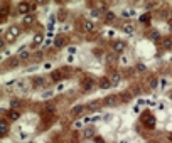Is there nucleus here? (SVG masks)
I'll use <instances>...</instances> for the list:
<instances>
[{
    "label": "nucleus",
    "instance_id": "obj_5",
    "mask_svg": "<svg viewBox=\"0 0 172 143\" xmlns=\"http://www.w3.org/2000/svg\"><path fill=\"white\" fill-rule=\"evenodd\" d=\"M113 51H115V54L123 52V51H125V42H123V40H115V42H113Z\"/></svg>",
    "mask_w": 172,
    "mask_h": 143
},
{
    "label": "nucleus",
    "instance_id": "obj_12",
    "mask_svg": "<svg viewBox=\"0 0 172 143\" xmlns=\"http://www.w3.org/2000/svg\"><path fill=\"white\" fill-rule=\"evenodd\" d=\"M83 111H85V106H83V105H78V106H74V108H73L71 114H73V116H78V114H81Z\"/></svg>",
    "mask_w": 172,
    "mask_h": 143
},
{
    "label": "nucleus",
    "instance_id": "obj_15",
    "mask_svg": "<svg viewBox=\"0 0 172 143\" xmlns=\"http://www.w3.org/2000/svg\"><path fill=\"white\" fill-rule=\"evenodd\" d=\"M52 96H54V91H51V89H49V91H44V93L41 94V98H42V99H51Z\"/></svg>",
    "mask_w": 172,
    "mask_h": 143
},
{
    "label": "nucleus",
    "instance_id": "obj_11",
    "mask_svg": "<svg viewBox=\"0 0 172 143\" xmlns=\"http://www.w3.org/2000/svg\"><path fill=\"white\" fill-rule=\"evenodd\" d=\"M15 88H17L19 91H25V89H27V83H25L24 79H17V84H15Z\"/></svg>",
    "mask_w": 172,
    "mask_h": 143
},
{
    "label": "nucleus",
    "instance_id": "obj_30",
    "mask_svg": "<svg viewBox=\"0 0 172 143\" xmlns=\"http://www.w3.org/2000/svg\"><path fill=\"white\" fill-rule=\"evenodd\" d=\"M52 44H54V40H52V39H46V40H44V44H42V46H44V47H49V46H52Z\"/></svg>",
    "mask_w": 172,
    "mask_h": 143
},
{
    "label": "nucleus",
    "instance_id": "obj_18",
    "mask_svg": "<svg viewBox=\"0 0 172 143\" xmlns=\"http://www.w3.org/2000/svg\"><path fill=\"white\" fill-rule=\"evenodd\" d=\"M54 46H56V47H63V46H64V39L63 37H56L54 39Z\"/></svg>",
    "mask_w": 172,
    "mask_h": 143
},
{
    "label": "nucleus",
    "instance_id": "obj_25",
    "mask_svg": "<svg viewBox=\"0 0 172 143\" xmlns=\"http://www.w3.org/2000/svg\"><path fill=\"white\" fill-rule=\"evenodd\" d=\"M120 64H122V66H127V64H128V56H122L120 57Z\"/></svg>",
    "mask_w": 172,
    "mask_h": 143
},
{
    "label": "nucleus",
    "instance_id": "obj_32",
    "mask_svg": "<svg viewBox=\"0 0 172 143\" xmlns=\"http://www.w3.org/2000/svg\"><path fill=\"white\" fill-rule=\"evenodd\" d=\"M93 88V81L91 79H86V83H85V89H91Z\"/></svg>",
    "mask_w": 172,
    "mask_h": 143
},
{
    "label": "nucleus",
    "instance_id": "obj_44",
    "mask_svg": "<svg viewBox=\"0 0 172 143\" xmlns=\"http://www.w3.org/2000/svg\"><path fill=\"white\" fill-rule=\"evenodd\" d=\"M66 61H67V62H73V61H74V56H67Z\"/></svg>",
    "mask_w": 172,
    "mask_h": 143
},
{
    "label": "nucleus",
    "instance_id": "obj_31",
    "mask_svg": "<svg viewBox=\"0 0 172 143\" xmlns=\"http://www.w3.org/2000/svg\"><path fill=\"white\" fill-rule=\"evenodd\" d=\"M9 118L10 120H19V113H17V111H10Z\"/></svg>",
    "mask_w": 172,
    "mask_h": 143
},
{
    "label": "nucleus",
    "instance_id": "obj_22",
    "mask_svg": "<svg viewBox=\"0 0 172 143\" xmlns=\"http://www.w3.org/2000/svg\"><path fill=\"white\" fill-rule=\"evenodd\" d=\"M83 126H85V121H83V120H79V121H76V123L73 125V128H74V130H81Z\"/></svg>",
    "mask_w": 172,
    "mask_h": 143
},
{
    "label": "nucleus",
    "instance_id": "obj_24",
    "mask_svg": "<svg viewBox=\"0 0 172 143\" xmlns=\"http://www.w3.org/2000/svg\"><path fill=\"white\" fill-rule=\"evenodd\" d=\"M150 39H152V40H159V39H160V32L153 30L152 34H150Z\"/></svg>",
    "mask_w": 172,
    "mask_h": 143
},
{
    "label": "nucleus",
    "instance_id": "obj_42",
    "mask_svg": "<svg viewBox=\"0 0 172 143\" xmlns=\"http://www.w3.org/2000/svg\"><path fill=\"white\" fill-rule=\"evenodd\" d=\"M34 71H37V67L36 66H32V67H29L27 69V72H34Z\"/></svg>",
    "mask_w": 172,
    "mask_h": 143
},
{
    "label": "nucleus",
    "instance_id": "obj_23",
    "mask_svg": "<svg viewBox=\"0 0 172 143\" xmlns=\"http://www.w3.org/2000/svg\"><path fill=\"white\" fill-rule=\"evenodd\" d=\"M66 88H67L66 83H59V84H57V88H56V91H57V93H61V91H64Z\"/></svg>",
    "mask_w": 172,
    "mask_h": 143
},
{
    "label": "nucleus",
    "instance_id": "obj_47",
    "mask_svg": "<svg viewBox=\"0 0 172 143\" xmlns=\"http://www.w3.org/2000/svg\"><path fill=\"white\" fill-rule=\"evenodd\" d=\"M171 30H172V25H171Z\"/></svg>",
    "mask_w": 172,
    "mask_h": 143
},
{
    "label": "nucleus",
    "instance_id": "obj_20",
    "mask_svg": "<svg viewBox=\"0 0 172 143\" xmlns=\"http://www.w3.org/2000/svg\"><path fill=\"white\" fill-rule=\"evenodd\" d=\"M153 121H155V120H153L152 116H147V121H145V125H147L149 128H153V126H155V123H153Z\"/></svg>",
    "mask_w": 172,
    "mask_h": 143
},
{
    "label": "nucleus",
    "instance_id": "obj_28",
    "mask_svg": "<svg viewBox=\"0 0 172 143\" xmlns=\"http://www.w3.org/2000/svg\"><path fill=\"white\" fill-rule=\"evenodd\" d=\"M34 81H36L34 86H44V79H42V77H36Z\"/></svg>",
    "mask_w": 172,
    "mask_h": 143
},
{
    "label": "nucleus",
    "instance_id": "obj_29",
    "mask_svg": "<svg viewBox=\"0 0 172 143\" xmlns=\"http://www.w3.org/2000/svg\"><path fill=\"white\" fill-rule=\"evenodd\" d=\"M159 81H160V79H152V83H150V88H152V89H155V88H159V84H160Z\"/></svg>",
    "mask_w": 172,
    "mask_h": 143
},
{
    "label": "nucleus",
    "instance_id": "obj_43",
    "mask_svg": "<svg viewBox=\"0 0 172 143\" xmlns=\"http://www.w3.org/2000/svg\"><path fill=\"white\" fill-rule=\"evenodd\" d=\"M133 113H137V114L140 113V106H138V105H137V106H135V108H133Z\"/></svg>",
    "mask_w": 172,
    "mask_h": 143
},
{
    "label": "nucleus",
    "instance_id": "obj_3",
    "mask_svg": "<svg viewBox=\"0 0 172 143\" xmlns=\"http://www.w3.org/2000/svg\"><path fill=\"white\" fill-rule=\"evenodd\" d=\"M17 10H19V14H24V15H27V14H30L32 7L29 5L27 2H20V3H19V7H17Z\"/></svg>",
    "mask_w": 172,
    "mask_h": 143
},
{
    "label": "nucleus",
    "instance_id": "obj_36",
    "mask_svg": "<svg viewBox=\"0 0 172 143\" xmlns=\"http://www.w3.org/2000/svg\"><path fill=\"white\" fill-rule=\"evenodd\" d=\"M19 105H20L19 99H12V101H10V106H12V108H19Z\"/></svg>",
    "mask_w": 172,
    "mask_h": 143
},
{
    "label": "nucleus",
    "instance_id": "obj_27",
    "mask_svg": "<svg viewBox=\"0 0 172 143\" xmlns=\"http://www.w3.org/2000/svg\"><path fill=\"white\" fill-rule=\"evenodd\" d=\"M76 46H69V47H67V52H69V56H74V54H76Z\"/></svg>",
    "mask_w": 172,
    "mask_h": 143
},
{
    "label": "nucleus",
    "instance_id": "obj_45",
    "mask_svg": "<svg viewBox=\"0 0 172 143\" xmlns=\"http://www.w3.org/2000/svg\"><path fill=\"white\" fill-rule=\"evenodd\" d=\"M159 109L164 111V109H165V105H164V103H159Z\"/></svg>",
    "mask_w": 172,
    "mask_h": 143
},
{
    "label": "nucleus",
    "instance_id": "obj_19",
    "mask_svg": "<svg viewBox=\"0 0 172 143\" xmlns=\"http://www.w3.org/2000/svg\"><path fill=\"white\" fill-rule=\"evenodd\" d=\"M115 17H116V15H115V12H113V10H108V12H106V20H108V22L115 20Z\"/></svg>",
    "mask_w": 172,
    "mask_h": 143
},
{
    "label": "nucleus",
    "instance_id": "obj_14",
    "mask_svg": "<svg viewBox=\"0 0 172 143\" xmlns=\"http://www.w3.org/2000/svg\"><path fill=\"white\" fill-rule=\"evenodd\" d=\"M110 81H111V86H116L118 83H120V74H118V72H115L113 76L110 77Z\"/></svg>",
    "mask_w": 172,
    "mask_h": 143
},
{
    "label": "nucleus",
    "instance_id": "obj_21",
    "mask_svg": "<svg viewBox=\"0 0 172 143\" xmlns=\"http://www.w3.org/2000/svg\"><path fill=\"white\" fill-rule=\"evenodd\" d=\"M89 15H91L93 19H100V15H101V14H100V10H98V9H93L91 12H89Z\"/></svg>",
    "mask_w": 172,
    "mask_h": 143
},
{
    "label": "nucleus",
    "instance_id": "obj_10",
    "mask_svg": "<svg viewBox=\"0 0 172 143\" xmlns=\"http://www.w3.org/2000/svg\"><path fill=\"white\" fill-rule=\"evenodd\" d=\"M135 14H137L135 9H123L122 10V15H123V17H128V19H130V17H135Z\"/></svg>",
    "mask_w": 172,
    "mask_h": 143
},
{
    "label": "nucleus",
    "instance_id": "obj_35",
    "mask_svg": "<svg viewBox=\"0 0 172 143\" xmlns=\"http://www.w3.org/2000/svg\"><path fill=\"white\" fill-rule=\"evenodd\" d=\"M105 36H106V37H110V39H111V37H115V30H111V29H108V30L105 32Z\"/></svg>",
    "mask_w": 172,
    "mask_h": 143
},
{
    "label": "nucleus",
    "instance_id": "obj_17",
    "mask_svg": "<svg viewBox=\"0 0 172 143\" xmlns=\"http://www.w3.org/2000/svg\"><path fill=\"white\" fill-rule=\"evenodd\" d=\"M115 103H116V98H115V96H108V98L105 99L106 106H111V105H115Z\"/></svg>",
    "mask_w": 172,
    "mask_h": 143
},
{
    "label": "nucleus",
    "instance_id": "obj_4",
    "mask_svg": "<svg viewBox=\"0 0 172 143\" xmlns=\"http://www.w3.org/2000/svg\"><path fill=\"white\" fill-rule=\"evenodd\" d=\"M17 57H19L20 61H27L29 57H30V51H27L25 47H20V49H19V54H17Z\"/></svg>",
    "mask_w": 172,
    "mask_h": 143
},
{
    "label": "nucleus",
    "instance_id": "obj_8",
    "mask_svg": "<svg viewBox=\"0 0 172 143\" xmlns=\"http://www.w3.org/2000/svg\"><path fill=\"white\" fill-rule=\"evenodd\" d=\"M122 30H123L125 34H128V36H133V32H135V29H133V25H132V24H123V25H122Z\"/></svg>",
    "mask_w": 172,
    "mask_h": 143
},
{
    "label": "nucleus",
    "instance_id": "obj_6",
    "mask_svg": "<svg viewBox=\"0 0 172 143\" xmlns=\"http://www.w3.org/2000/svg\"><path fill=\"white\" fill-rule=\"evenodd\" d=\"M83 30H86V32H93V30H95V24H93L91 20H83Z\"/></svg>",
    "mask_w": 172,
    "mask_h": 143
},
{
    "label": "nucleus",
    "instance_id": "obj_16",
    "mask_svg": "<svg viewBox=\"0 0 172 143\" xmlns=\"http://www.w3.org/2000/svg\"><path fill=\"white\" fill-rule=\"evenodd\" d=\"M29 136H30V135H29L27 131H19V135H17V138H19L20 142H25Z\"/></svg>",
    "mask_w": 172,
    "mask_h": 143
},
{
    "label": "nucleus",
    "instance_id": "obj_40",
    "mask_svg": "<svg viewBox=\"0 0 172 143\" xmlns=\"http://www.w3.org/2000/svg\"><path fill=\"white\" fill-rule=\"evenodd\" d=\"M85 136H86V138H91V136H93V130H86Z\"/></svg>",
    "mask_w": 172,
    "mask_h": 143
},
{
    "label": "nucleus",
    "instance_id": "obj_26",
    "mask_svg": "<svg viewBox=\"0 0 172 143\" xmlns=\"http://www.w3.org/2000/svg\"><path fill=\"white\" fill-rule=\"evenodd\" d=\"M145 69H147V66H145L143 62H138V64H137V71H138V72H143Z\"/></svg>",
    "mask_w": 172,
    "mask_h": 143
},
{
    "label": "nucleus",
    "instance_id": "obj_33",
    "mask_svg": "<svg viewBox=\"0 0 172 143\" xmlns=\"http://www.w3.org/2000/svg\"><path fill=\"white\" fill-rule=\"evenodd\" d=\"M165 88H167V79H165V77H162V79H160V89H165Z\"/></svg>",
    "mask_w": 172,
    "mask_h": 143
},
{
    "label": "nucleus",
    "instance_id": "obj_1",
    "mask_svg": "<svg viewBox=\"0 0 172 143\" xmlns=\"http://www.w3.org/2000/svg\"><path fill=\"white\" fill-rule=\"evenodd\" d=\"M20 25H10L9 30H7V40H15V39L20 36Z\"/></svg>",
    "mask_w": 172,
    "mask_h": 143
},
{
    "label": "nucleus",
    "instance_id": "obj_38",
    "mask_svg": "<svg viewBox=\"0 0 172 143\" xmlns=\"http://www.w3.org/2000/svg\"><path fill=\"white\" fill-rule=\"evenodd\" d=\"M42 67H44L46 71H51V69H52V62H44V64H42Z\"/></svg>",
    "mask_w": 172,
    "mask_h": 143
},
{
    "label": "nucleus",
    "instance_id": "obj_41",
    "mask_svg": "<svg viewBox=\"0 0 172 143\" xmlns=\"http://www.w3.org/2000/svg\"><path fill=\"white\" fill-rule=\"evenodd\" d=\"M2 56H3V57H10V51H9V49H7V51L3 49V51H2Z\"/></svg>",
    "mask_w": 172,
    "mask_h": 143
},
{
    "label": "nucleus",
    "instance_id": "obj_37",
    "mask_svg": "<svg viewBox=\"0 0 172 143\" xmlns=\"http://www.w3.org/2000/svg\"><path fill=\"white\" fill-rule=\"evenodd\" d=\"M140 22H143V24L149 22V14H142V15H140Z\"/></svg>",
    "mask_w": 172,
    "mask_h": 143
},
{
    "label": "nucleus",
    "instance_id": "obj_46",
    "mask_svg": "<svg viewBox=\"0 0 172 143\" xmlns=\"http://www.w3.org/2000/svg\"><path fill=\"white\" fill-rule=\"evenodd\" d=\"M169 98H171V99H172V93H171V94H169Z\"/></svg>",
    "mask_w": 172,
    "mask_h": 143
},
{
    "label": "nucleus",
    "instance_id": "obj_13",
    "mask_svg": "<svg viewBox=\"0 0 172 143\" xmlns=\"http://www.w3.org/2000/svg\"><path fill=\"white\" fill-rule=\"evenodd\" d=\"M0 130H2V136H5V135H7L9 126H7V121H5V120H2V121H0Z\"/></svg>",
    "mask_w": 172,
    "mask_h": 143
},
{
    "label": "nucleus",
    "instance_id": "obj_34",
    "mask_svg": "<svg viewBox=\"0 0 172 143\" xmlns=\"http://www.w3.org/2000/svg\"><path fill=\"white\" fill-rule=\"evenodd\" d=\"M19 61H20L19 57H17V59H12V61H10V62H9V66H10V67H15V66H17V64H19Z\"/></svg>",
    "mask_w": 172,
    "mask_h": 143
},
{
    "label": "nucleus",
    "instance_id": "obj_2",
    "mask_svg": "<svg viewBox=\"0 0 172 143\" xmlns=\"http://www.w3.org/2000/svg\"><path fill=\"white\" fill-rule=\"evenodd\" d=\"M34 22H36V14H32V12L22 17V25H25V27H27V25H32Z\"/></svg>",
    "mask_w": 172,
    "mask_h": 143
},
{
    "label": "nucleus",
    "instance_id": "obj_9",
    "mask_svg": "<svg viewBox=\"0 0 172 143\" xmlns=\"http://www.w3.org/2000/svg\"><path fill=\"white\" fill-rule=\"evenodd\" d=\"M100 88H101V89H110V88H111V81H110L108 77H103V79L100 81Z\"/></svg>",
    "mask_w": 172,
    "mask_h": 143
},
{
    "label": "nucleus",
    "instance_id": "obj_7",
    "mask_svg": "<svg viewBox=\"0 0 172 143\" xmlns=\"http://www.w3.org/2000/svg\"><path fill=\"white\" fill-rule=\"evenodd\" d=\"M42 40H46L44 36H42V34H36V36H34V40H32V44H30V47H37Z\"/></svg>",
    "mask_w": 172,
    "mask_h": 143
},
{
    "label": "nucleus",
    "instance_id": "obj_39",
    "mask_svg": "<svg viewBox=\"0 0 172 143\" xmlns=\"http://www.w3.org/2000/svg\"><path fill=\"white\" fill-rule=\"evenodd\" d=\"M171 46H172L171 39H164V47H171Z\"/></svg>",
    "mask_w": 172,
    "mask_h": 143
}]
</instances>
